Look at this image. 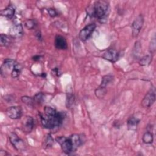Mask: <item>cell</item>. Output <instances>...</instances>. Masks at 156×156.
<instances>
[{
    "mask_svg": "<svg viewBox=\"0 0 156 156\" xmlns=\"http://www.w3.org/2000/svg\"><path fill=\"white\" fill-rule=\"evenodd\" d=\"M39 115L43 127L50 130L59 127L65 118L64 113L48 106L45 107L43 112L40 113Z\"/></svg>",
    "mask_w": 156,
    "mask_h": 156,
    "instance_id": "obj_1",
    "label": "cell"
},
{
    "mask_svg": "<svg viewBox=\"0 0 156 156\" xmlns=\"http://www.w3.org/2000/svg\"><path fill=\"white\" fill-rule=\"evenodd\" d=\"M56 141L60 145L61 148L66 154L75 152L83 144L82 137L79 134H72L66 137L60 136L55 138Z\"/></svg>",
    "mask_w": 156,
    "mask_h": 156,
    "instance_id": "obj_2",
    "label": "cell"
},
{
    "mask_svg": "<svg viewBox=\"0 0 156 156\" xmlns=\"http://www.w3.org/2000/svg\"><path fill=\"white\" fill-rule=\"evenodd\" d=\"M108 3L105 1H98L87 10V14L96 18L101 23L107 21L108 14Z\"/></svg>",
    "mask_w": 156,
    "mask_h": 156,
    "instance_id": "obj_3",
    "label": "cell"
},
{
    "mask_svg": "<svg viewBox=\"0 0 156 156\" xmlns=\"http://www.w3.org/2000/svg\"><path fill=\"white\" fill-rule=\"evenodd\" d=\"M9 138L10 143L18 152H21L25 150L26 145L24 141L15 132H11L9 134Z\"/></svg>",
    "mask_w": 156,
    "mask_h": 156,
    "instance_id": "obj_4",
    "label": "cell"
},
{
    "mask_svg": "<svg viewBox=\"0 0 156 156\" xmlns=\"http://www.w3.org/2000/svg\"><path fill=\"white\" fill-rule=\"evenodd\" d=\"M155 88H151L146 94L144 97L141 101V106L143 108H149L155 101Z\"/></svg>",
    "mask_w": 156,
    "mask_h": 156,
    "instance_id": "obj_5",
    "label": "cell"
},
{
    "mask_svg": "<svg viewBox=\"0 0 156 156\" xmlns=\"http://www.w3.org/2000/svg\"><path fill=\"white\" fill-rule=\"evenodd\" d=\"M96 26L94 23L89 24L85 26L79 32V39L82 41H85L87 40H88L90 38V37L92 33L94 32V29H96Z\"/></svg>",
    "mask_w": 156,
    "mask_h": 156,
    "instance_id": "obj_6",
    "label": "cell"
},
{
    "mask_svg": "<svg viewBox=\"0 0 156 156\" xmlns=\"http://www.w3.org/2000/svg\"><path fill=\"white\" fill-rule=\"evenodd\" d=\"M143 23H144V18L142 15H139L135 19L131 26L132 35L133 37H136L138 35L143 27Z\"/></svg>",
    "mask_w": 156,
    "mask_h": 156,
    "instance_id": "obj_7",
    "label": "cell"
},
{
    "mask_svg": "<svg viewBox=\"0 0 156 156\" xmlns=\"http://www.w3.org/2000/svg\"><path fill=\"white\" fill-rule=\"evenodd\" d=\"M6 115L12 119H17L22 116V109L20 106H12L5 110Z\"/></svg>",
    "mask_w": 156,
    "mask_h": 156,
    "instance_id": "obj_8",
    "label": "cell"
},
{
    "mask_svg": "<svg viewBox=\"0 0 156 156\" xmlns=\"http://www.w3.org/2000/svg\"><path fill=\"white\" fill-rule=\"evenodd\" d=\"M102 57L105 60L112 63H115L119 58V53L114 49H108L104 52Z\"/></svg>",
    "mask_w": 156,
    "mask_h": 156,
    "instance_id": "obj_9",
    "label": "cell"
},
{
    "mask_svg": "<svg viewBox=\"0 0 156 156\" xmlns=\"http://www.w3.org/2000/svg\"><path fill=\"white\" fill-rule=\"evenodd\" d=\"M23 35V28L21 24H15L9 29V35L13 38H21Z\"/></svg>",
    "mask_w": 156,
    "mask_h": 156,
    "instance_id": "obj_10",
    "label": "cell"
},
{
    "mask_svg": "<svg viewBox=\"0 0 156 156\" xmlns=\"http://www.w3.org/2000/svg\"><path fill=\"white\" fill-rule=\"evenodd\" d=\"M34 125V121L32 117L31 116H27L23 123L22 129L24 132L30 133L32 132Z\"/></svg>",
    "mask_w": 156,
    "mask_h": 156,
    "instance_id": "obj_11",
    "label": "cell"
},
{
    "mask_svg": "<svg viewBox=\"0 0 156 156\" xmlns=\"http://www.w3.org/2000/svg\"><path fill=\"white\" fill-rule=\"evenodd\" d=\"M55 46L57 49L60 50L66 49L68 48L67 42L65 37L62 35H57L55 38Z\"/></svg>",
    "mask_w": 156,
    "mask_h": 156,
    "instance_id": "obj_12",
    "label": "cell"
},
{
    "mask_svg": "<svg viewBox=\"0 0 156 156\" xmlns=\"http://www.w3.org/2000/svg\"><path fill=\"white\" fill-rule=\"evenodd\" d=\"M140 121V119L135 115H132L129 117L127 121L128 129L130 130H136Z\"/></svg>",
    "mask_w": 156,
    "mask_h": 156,
    "instance_id": "obj_13",
    "label": "cell"
},
{
    "mask_svg": "<svg viewBox=\"0 0 156 156\" xmlns=\"http://www.w3.org/2000/svg\"><path fill=\"white\" fill-rule=\"evenodd\" d=\"M15 7L12 5L9 4L5 9L2 10L0 12V14L2 16H5L9 19H12L15 15Z\"/></svg>",
    "mask_w": 156,
    "mask_h": 156,
    "instance_id": "obj_14",
    "label": "cell"
},
{
    "mask_svg": "<svg viewBox=\"0 0 156 156\" xmlns=\"http://www.w3.org/2000/svg\"><path fill=\"white\" fill-rule=\"evenodd\" d=\"M22 66L18 62H15V64H14V66L12 68V70L10 73L11 74V76L13 77V78H16V77H18L21 72V70H22Z\"/></svg>",
    "mask_w": 156,
    "mask_h": 156,
    "instance_id": "obj_15",
    "label": "cell"
},
{
    "mask_svg": "<svg viewBox=\"0 0 156 156\" xmlns=\"http://www.w3.org/2000/svg\"><path fill=\"white\" fill-rule=\"evenodd\" d=\"M12 37L3 34L0 35V44L2 46H8L11 43Z\"/></svg>",
    "mask_w": 156,
    "mask_h": 156,
    "instance_id": "obj_16",
    "label": "cell"
},
{
    "mask_svg": "<svg viewBox=\"0 0 156 156\" xmlns=\"http://www.w3.org/2000/svg\"><path fill=\"white\" fill-rule=\"evenodd\" d=\"M153 133L149 131L146 132L142 137V140L145 144H151L153 142Z\"/></svg>",
    "mask_w": 156,
    "mask_h": 156,
    "instance_id": "obj_17",
    "label": "cell"
},
{
    "mask_svg": "<svg viewBox=\"0 0 156 156\" xmlns=\"http://www.w3.org/2000/svg\"><path fill=\"white\" fill-rule=\"evenodd\" d=\"M113 80V76L110 75H106L102 77L101 83L99 87L102 88H106V87Z\"/></svg>",
    "mask_w": 156,
    "mask_h": 156,
    "instance_id": "obj_18",
    "label": "cell"
},
{
    "mask_svg": "<svg viewBox=\"0 0 156 156\" xmlns=\"http://www.w3.org/2000/svg\"><path fill=\"white\" fill-rule=\"evenodd\" d=\"M37 24V21L34 19L27 20L24 23V26L28 29H33L35 27Z\"/></svg>",
    "mask_w": 156,
    "mask_h": 156,
    "instance_id": "obj_19",
    "label": "cell"
},
{
    "mask_svg": "<svg viewBox=\"0 0 156 156\" xmlns=\"http://www.w3.org/2000/svg\"><path fill=\"white\" fill-rule=\"evenodd\" d=\"M21 101L23 103H24L26 105H27L28 106H30V107H32L34 104V102H35L33 98L29 97V96H22L21 97Z\"/></svg>",
    "mask_w": 156,
    "mask_h": 156,
    "instance_id": "obj_20",
    "label": "cell"
},
{
    "mask_svg": "<svg viewBox=\"0 0 156 156\" xmlns=\"http://www.w3.org/2000/svg\"><path fill=\"white\" fill-rule=\"evenodd\" d=\"M54 143V139L52 138L51 134H48V135L46 137V139L44 142V148H49L51 147Z\"/></svg>",
    "mask_w": 156,
    "mask_h": 156,
    "instance_id": "obj_21",
    "label": "cell"
},
{
    "mask_svg": "<svg viewBox=\"0 0 156 156\" xmlns=\"http://www.w3.org/2000/svg\"><path fill=\"white\" fill-rule=\"evenodd\" d=\"M151 60H152V57H151V55H145V56L143 57L140 59V62H139V63H140L141 65H142V66L147 65H149V64L151 63Z\"/></svg>",
    "mask_w": 156,
    "mask_h": 156,
    "instance_id": "obj_22",
    "label": "cell"
},
{
    "mask_svg": "<svg viewBox=\"0 0 156 156\" xmlns=\"http://www.w3.org/2000/svg\"><path fill=\"white\" fill-rule=\"evenodd\" d=\"M66 106L68 107V108L71 107L74 102V96L72 93H68L67 94V96H66Z\"/></svg>",
    "mask_w": 156,
    "mask_h": 156,
    "instance_id": "obj_23",
    "label": "cell"
},
{
    "mask_svg": "<svg viewBox=\"0 0 156 156\" xmlns=\"http://www.w3.org/2000/svg\"><path fill=\"white\" fill-rule=\"evenodd\" d=\"M106 92H107L106 88L99 87L95 90V94L98 98H103L104 95L106 94Z\"/></svg>",
    "mask_w": 156,
    "mask_h": 156,
    "instance_id": "obj_24",
    "label": "cell"
},
{
    "mask_svg": "<svg viewBox=\"0 0 156 156\" xmlns=\"http://www.w3.org/2000/svg\"><path fill=\"white\" fill-rule=\"evenodd\" d=\"M33 98L35 102L38 104H41L44 101V94L41 92H40L37 93Z\"/></svg>",
    "mask_w": 156,
    "mask_h": 156,
    "instance_id": "obj_25",
    "label": "cell"
},
{
    "mask_svg": "<svg viewBox=\"0 0 156 156\" xmlns=\"http://www.w3.org/2000/svg\"><path fill=\"white\" fill-rule=\"evenodd\" d=\"M47 10H48V12L49 16L51 17H55V16H57V15H58L57 11L53 8H49Z\"/></svg>",
    "mask_w": 156,
    "mask_h": 156,
    "instance_id": "obj_26",
    "label": "cell"
},
{
    "mask_svg": "<svg viewBox=\"0 0 156 156\" xmlns=\"http://www.w3.org/2000/svg\"><path fill=\"white\" fill-rule=\"evenodd\" d=\"M52 71L54 72V73L55 74H56V75H57V76H60V74H62V73L60 72L59 69H58V68H54V69H52Z\"/></svg>",
    "mask_w": 156,
    "mask_h": 156,
    "instance_id": "obj_27",
    "label": "cell"
},
{
    "mask_svg": "<svg viewBox=\"0 0 156 156\" xmlns=\"http://www.w3.org/2000/svg\"><path fill=\"white\" fill-rule=\"evenodd\" d=\"M9 155V154L7 152V151H4L2 149L0 150V156H7Z\"/></svg>",
    "mask_w": 156,
    "mask_h": 156,
    "instance_id": "obj_28",
    "label": "cell"
},
{
    "mask_svg": "<svg viewBox=\"0 0 156 156\" xmlns=\"http://www.w3.org/2000/svg\"><path fill=\"white\" fill-rule=\"evenodd\" d=\"M36 36H37V39H38V40H40V41H41V40H42L41 35V33H40V32H39V31L37 32V33H36Z\"/></svg>",
    "mask_w": 156,
    "mask_h": 156,
    "instance_id": "obj_29",
    "label": "cell"
},
{
    "mask_svg": "<svg viewBox=\"0 0 156 156\" xmlns=\"http://www.w3.org/2000/svg\"><path fill=\"white\" fill-rule=\"evenodd\" d=\"M41 55H37L34 56V57H32V59H33L34 60H35V61H38V60H39L40 59V58H41Z\"/></svg>",
    "mask_w": 156,
    "mask_h": 156,
    "instance_id": "obj_30",
    "label": "cell"
}]
</instances>
